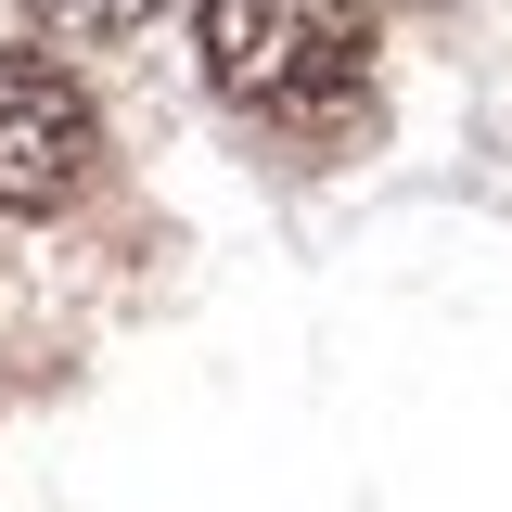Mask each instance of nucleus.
<instances>
[{"label": "nucleus", "instance_id": "obj_1", "mask_svg": "<svg viewBox=\"0 0 512 512\" xmlns=\"http://www.w3.org/2000/svg\"><path fill=\"white\" fill-rule=\"evenodd\" d=\"M205 90L256 128H333L372 90V0H192Z\"/></svg>", "mask_w": 512, "mask_h": 512}, {"label": "nucleus", "instance_id": "obj_2", "mask_svg": "<svg viewBox=\"0 0 512 512\" xmlns=\"http://www.w3.org/2000/svg\"><path fill=\"white\" fill-rule=\"evenodd\" d=\"M103 180V116L77 64L39 39H0V218H64Z\"/></svg>", "mask_w": 512, "mask_h": 512}, {"label": "nucleus", "instance_id": "obj_3", "mask_svg": "<svg viewBox=\"0 0 512 512\" xmlns=\"http://www.w3.org/2000/svg\"><path fill=\"white\" fill-rule=\"evenodd\" d=\"M26 13H39L52 39H77V52H103V39H141L167 0H26Z\"/></svg>", "mask_w": 512, "mask_h": 512}]
</instances>
